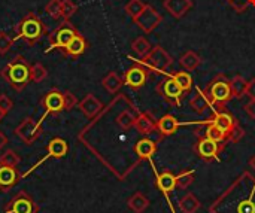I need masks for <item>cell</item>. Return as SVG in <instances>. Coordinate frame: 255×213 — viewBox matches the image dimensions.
Listing matches in <instances>:
<instances>
[{
    "label": "cell",
    "mask_w": 255,
    "mask_h": 213,
    "mask_svg": "<svg viewBox=\"0 0 255 213\" xmlns=\"http://www.w3.org/2000/svg\"><path fill=\"white\" fill-rule=\"evenodd\" d=\"M30 69L31 66L22 55L13 57L0 72V76L15 90L22 91L31 81H30Z\"/></svg>",
    "instance_id": "obj_1"
},
{
    "label": "cell",
    "mask_w": 255,
    "mask_h": 213,
    "mask_svg": "<svg viewBox=\"0 0 255 213\" xmlns=\"http://www.w3.org/2000/svg\"><path fill=\"white\" fill-rule=\"evenodd\" d=\"M15 33L18 39H22L28 45H34L46 36L48 30H46V24L34 12H28L15 25Z\"/></svg>",
    "instance_id": "obj_2"
},
{
    "label": "cell",
    "mask_w": 255,
    "mask_h": 213,
    "mask_svg": "<svg viewBox=\"0 0 255 213\" xmlns=\"http://www.w3.org/2000/svg\"><path fill=\"white\" fill-rule=\"evenodd\" d=\"M78 34V30L75 28V25L69 21V19H64L61 24H58L48 36V42H49V48L46 49L48 52L49 51H54V49H58V51H63L69 42Z\"/></svg>",
    "instance_id": "obj_3"
},
{
    "label": "cell",
    "mask_w": 255,
    "mask_h": 213,
    "mask_svg": "<svg viewBox=\"0 0 255 213\" xmlns=\"http://www.w3.org/2000/svg\"><path fill=\"white\" fill-rule=\"evenodd\" d=\"M42 122L43 121H40V119L36 121L31 116H27L15 128V134L22 140V143L30 146V145H33L39 139V136L42 133Z\"/></svg>",
    "instance_id": "obj_4"
},
{
    "label": "cell",
    "mask_w": 255,
    "mask_h": 213,
    "mask_svg": "<svg viewBox=\"0 0 255 213\" xmlns=\"http://www.w3.org/2000/svg\"><path fill=\"white\" fill-rule=\"evenodd\" d=\"M39 206L37 203L25 193L19 191L16 196H13L7 205L4 206V213H37Z\"/></svg>",
    "instance_id": "obj_5"
},
{
    "label": "cell",
    "mask_w": 255,
    "mask_h": 213,
    "mask_svg": "<svg viewBox=\"0 0 255 213\" xmlns=\"http://www.w3.org/2000/svg\"><path fill=\"white\" fill-rule=\"evenodd\" d=\"M67 151H69V145H67V142H66L64 139H61V137H54V139H51L49 143H48V146H46V155H45V158H42L37 164H34L25 175H22V178L27 176V175H30L34 169H37L42 163H45V161L49 160V158H57V160H58V158L66 157Z\"/></svg>",
    "instance_id": "obj_6"
},
{
    "label": "cell",
    "mask_w": 255,
    "mask_h": 213,
    "mask_svg": "<svg viewBox=\"0 0 255 213\" xmlns=\"http://www.w3.org/2000/svg\"><path fill=\"white\" fill-rule=\"evenodd\" d=\"M40 105L42 107L45 109V115L42 116V121L46 115L52 113V115H57L60 112L64 110V99H63V93L58 91V90H51L48 93L43 94L42 100H40Z\"/></svg>",
    "instance_id": "obj_7"
},
{
    "label": "cell",
    "mask_w": 255,
    "mask_h": 213,
    "mask_svg": "<svg viewBox=\"0 0 255 213\" xmlns=\"http://www.w3.org/2000/svg\"><path fill=\"white\" fill-rule=\"evenodd\" d=\"M22 179V175L16 167H7L0 164V191L7 193L10 191L19 181Z\"/></svg>",
    "instance_id": "obj_8"
},
{
    "label": "cell",
    "mask_w": 255,
    "mask_h": 213,
    "mask_svg": "<svg viewBox=\"0 0 255 213\" xmlns=\"http://www.w3.org/2000/svg\"><path fill=\"white\" fill-rule=\"evenodd\" d=\"M161 15H158L151 6H145V9H143V12L134 19L136 21V24L145 31V33H151L160 22H161Z\"/></svg>",
    "instance_id": "obj_9"
},
{
    "label": "cell",
    "mask_w": 255,
    "mask_h": 213,
    "mask_svg": "<svg viewBox=\"0 0 255 213\" xmlns=\"http://www.w3.org/2000/svg\"><path fill=\"white\" fill-rule=\"evenodd\" d=\"M145 63L152 66L157 70H166L172 64V57L163 49V48H155L152 49L148 57H145Z\"/></svg>",
    "instance_id": "obj_10"
},
{
    "label": "cell",
    "mask_w": 255,
    "mask_h": 213,
    "mask_svg": "<svg viewBox=\"0 0 255 213\" xmlns=\"http://www.w3.org/2000/svg\"><path fill=\"white\" fill-rule=\"evenodd\" d=\"M78 107H79V110H81L87 118L94 119V118L100 113L103 105H102V102H100L96 96L87 94V96L78 103Z\"/></svg>",
    "instance_id": "obj_11"
},
{
    "label": "cell",
    "mask_w": 255,
    "mask_h": 213,
    "mask_svg": "<svg viewBox=\"0 0 255 213\" xmlns=\"http://www.w3.org/2000/svg\"><path fill=\"white\" fill-rule=\"evenodd\" d=\"M85 49H87V40L84 39V36H81L78 33L61 52L69 58H78L79 55H82L85 52Z\"/></svg>",
    "instance_id": "obj_12"
},
{
    "label": "cell",
    "mask_w": 255,
    "mask_h": 213,
    "mask_svg": "<svg viewBox=\"0 0 255 213\" xmlns=\"http://www.w3.org/2000/svg\"><path fill=\"white\" fill-rule=\"evenodd\" d=\"M146 82V72L140 67H131L126 72L124 84L131 88H140Z\"/></svg>",
    "instance_id": "obj_13"
},
{
    "label": "cell",
    "mask_w": 255,
    "mask_h": 213,
    "mask_svg": "<svg viewBox=\"0 0 255 213\" xmlns=\"http://www.w3.org/2000/svg\"><path fill=\"white\" fill-rule=\"evenodd\" d=\"M211 97L215 100V102H227L233 94H232V88H230V84L224 82V81H218V82H214L212 87H211Z\"/></svg>",
    "instance_id": "obj_14"
},
{
    "label": "cell",
    "mask_w": 255,
    "mask_h": 213,
    "mask_svg": "<svg viewBox=\"0 0 255 213\" xmlns=\"http://www.w3.org/2000/svg\"><path fill=\"white\" fill-rule=\"evenodd\" d=\"M191 6H193L191 0H166L164 1V7L176 18L184 16L191 9Z\"/></svg>",
    "instance_id": "obj_15"
},
{
    "label": "cell",
    "mask_w": 255,
    "mask_h": 213,
    "mask_svg": "<svg viewBox=\"0 0 255 213\" xmlns=\"http://www.w3.org/2000/svg\"><path fill=\"white\" fill-rule=\"evenodd\" d=\"M197 152L200 154V157L203 158H215L217 154H218V145L217 142L205 137L199 142V146H197Z\"/></svg>",
    "instance_id": "obj_16"
},
{
    "label": "cell",
    "mask_w": 255,
    "mask_h": 213,
    "mask_svg": "<svg viewBox=\"0 0 255 213\" xmlns=\"http://www.w3.org/2000/svg\"><path fill=\"white\" fill-rule=\"evenodd\" d=\"M136 118H137V116H136L130 109H124V110H121V112L117 115L115 122H117V125H118L120 128H123L124 131H127V130H130V128L134 127Z\"/></svg>",
    "instance_id": "obj_17"
},
{
    "label": "cell",
    "mask_w": 255,
    "mask_h": 213,
    "mask_svg": "<svg viewBox=\"0 0 255 213\" xmlns=\"http://www.w3.org/2000/svg\"><path fill=\"white\" fill-rule=\"evenodd\" d=\"M134 152L139 158H151L155 152V143L149 139H142L134 145Z\"/></svg>",
    "instance_id": "obj_18"
},
{
    "label": "cell",
    "mask_w": 255,
    "mask_h": 213,
    "mask_svg": "<svg viewBox=\"0 0 255 213\" xmlns=\"http://www.w3.org/2000/svg\"><path fill=\"white\" fill-rule=\"evenodd\" d=\"M127 205H128V208H130L134 213H143L148 208H149V200H148L143 194L136 193V194H133V196L128 199Z\"/></svg>",
    "instance_id": "obj_19"
},
{
    "label": "cell",
    "mask_w": 255,
    "mask_h": 213,
    "mask_svg": "<svg viewBox=\"0 0 255 213\" xmlns=\"http://www.w3.org/2000/svg\"><path fill=\"white\" fill-rule=\"evenodd\" d=\"M157 185H158V188L167 196V194L172 193V191L175 190V187H176V176L172 175L170 172H164V173H161V175L158 176Z\"/></svg>",
    "instance_id": "obj_20"
},
{
    "label": "cell",
    "mask_w": 255,
    "mask_h": 213,
    "mask_svg": "<svg viewBox=\"0 0 255 213\" xmlns=\"http://www.w3.org/2000/svg\"><path fill=\"white\" fill-rule=\"evenodd\" d=\"M178 127H179V122H178L176 118L172 116V115H166V116H163V118L158 121V130H160L163 134H166V136L173 134V133L178 130Z\"/></svg>",
    "instance_id": "obj_21"
},
{
    "label": "cell",
    "mask_w": 255,
    "mask_h": 213,
    "mask_svg": "<svg viewBox=\"0 0 255 213\" xmlns=\"http://www.w3.org/2000/svg\"><path fill=\"white\" fill-rule=\"evenodd\" d=\"M134 127H136L137 133H140V134H149V133H152V131H154L155 124H154V121L151 119V116H148V115L142 113V115H139V116L136 118V124H134Z\"/></svg>",
    "instance_id": "obj_22"
},
{
    "label": "cell",
    "mask_w": 255,
    "mask_h": 213,
    "mask_svg": "<svg viewBox=\"0 0 255 213\" xmlns=\"http://www.w3.org/2000/svg\"><path fill=\"white\" fill-rule=\"evenodd\" d=\"M102 84H103V87H105L109 93L115 94V93L123 87L124 82H123V79H121L115 72H111V73H108V75L103 78Z\"/></svg>",
    "instance_id": "obj_23"
},
{
    "label": "cell",
    "mask_w": 255,
    "mask_h": 213,
    "mask_svg": "<svg viewBox=\"0 0 255 213\" xmlns=\"http://www.w3.org/2000/svg\"><path fill=\"white\" fill-rule=\"evenodd\" d=\"M212 122H214L220 130H223L226 134L230 133V130H232L233 125H235V119H233V116L229 115V113H218Z\"/></svg>",
    "instance_id": "obj_24"
},
{
    "label": "cell",
    "mask_w": 255,
    "mask_h": 213,
    "mask_svg": "<svg viewBox=\"0 0 255 213\" xmlns=\"http://www.w3.org/2000/svg\"><path fill=\"white\" fill-rule=\"evenodd\" d=\"M199 208H200V202L193 194H187L179 203V209L182 211V213H196Z\"/></svg>",
    "instance_id": "obj_25"
},
{
    "label": "cell",
    "mask_w": 255,
    "mask_h": 213,
    "mask_svg": "<svg viewBox=\"0 0 255 213\" xmlns=\"http://www.w3.org/2000/svg\"><path fill=\"white\" fill-rule=\"evenodd\" d=\"M236 213H255V187L254 191L247 199L238 202Z\"/></svg>",
    "instance_id": "obj_26"
},
{
    "label": "cell",
    "mask_w": 255,
    "mask_h": 213,
    "mask_svg": "<svg viewBox=\"0 0 255 213\" xmlns=\"http://www.w3.org/2000/svg\"><path fill=\"white\" fill-rule=\"evenodd\" d=\"M181 66L184 67V69H187V70H194L196 67H199V64H200V57L196 54V52H193V51H188V52H185L182 57H181Z\"/></svg>",
    "instance_id": "obj_27"
},
{
    "label": "cell",
    "mask_w": 255,
    "mask_h": 213,
    "mask_svg": "<svg viewBox=\"0 0 255 213\" xmlns=\"http://www.w3.org/2000/svg\"><path fill=\"white\" fill-rule=\"evenodd\" d=\"M163 93L166 97L169 99H179L181 94H182V88L178 85V82L172 78L169 81L164 82V87H163Z\"/></svg>",
    "instance_id": "obj_28"
},
{
    "label": "cell",
    "mask_w": 255,
    "mask_h": 213,
    "mask_svg": "<svg viewBox=\"0 0 255 213\" xmlns=\"http://www.w3.org/2000/svg\"><path fill=\"white\" fill-rule=\"evenodd\" d=\"M131 48H133V51L139 55V57H142V58H145V57H148V54L152 51L151 49V45H149V42L146 40V39H143V37H139V39H136L133 43H131Z\"/></svg>",
    "instance_id": "obj_29"
},
{
    "label": "cell",
    "mask_w": 255,
    "mask_h": 213,
    "mask_svg": "<svg viewBox=\"0 0 255 213\" xmlns=\"http://www.w3.org/2000/svg\"><path fill=\"white\" fill-rule=\"evenodd\" d=\"M46 76H48V70L43 67V64L36 63V64L31 66V69H30V81H31V82L39 84V82L45 81Z\"/></svg>",
    "instance_id": "obj_30"
},
{
    "label": "cell",
    "mask_w": 255,
    "mask_h": 213,
    "mask_svg": "<svg viewBox=\"0 0 255 213\" xmlns=\"http://www.w3.org/2000/svg\"><path fill=\"white\" fill-rule=\"evenodd\" d=\"M247 85L248 82L242 78V76H236L232 82H230V88H232V94L235 97H242L247 93Z\"/></svg>",
    "instance_id": "obj_31"
},
{
    "label": "cell",
    "mask_w": 255,
    "mask_h": 213,
    "mask_svg": "<svg viewBox=\"0 0 255 213\" xmlns=\"http://www.w3.org/2000/svg\"><path fill=\"white\" fill-rule=\"evenodd\" d=\"M145 6H146V4H145L142 0H130V1L126 4V12H127L133 19H136V18L143 12Z\"/></svg>",
    "instance_id": "obj_32"
},
{
    "label": "cell",
    "mask_w": 255,
    "mask_h": 213,
    "mask_svg": "<svg viewBox=\"0 0 255 213\" xmlns=\"http://www.w3.org/2000/svg\"><path fill=\"white\" fill-rule=\"evenodd\" d=\"M21 158L15 151H6L3 155H0V164L1 166H7V167H16L19 164Z\"/></svg>",
    "instance_id": "obj_33"
},
{
    "label": "cell",
    "mask_w": 255,
    "mask_h": 213,
    "mask_svg": "<svg viewBox=\"0 0 255 213\" xmlns=\"http://www.w3.org/2000/svg\"><path fill=\"white\" fill-rule=\"evenodd\" d=\"M173 79L178 82V85L182 88V91H188L193 85V79L187 72H178L173 75Z\"/></svg>",
    "instance_id": "obj_34"
},
{
    "label": "cell",
    "mask_w": 255,
    "mask_h": 213,
    "mask_svg": "<svg viewBox=\"0 0 255 213\" xmlns=\"http://www.w3.org/2000/svg\"><path fill=\"white\" fill-rule=\"evenodd\" d=\"M78 6L73 0H61V16L64 19H70V16H73Z\"/></svg>",
    "instance_id": "obj_35"
},
{
    "label": "cell",
    "mask_w": 255,
    "mask_h": 213,
    "mask_svg": "<svg viewBox=\"0 0 255 213\" xmlns=\"http://www.w3.org/2000/svg\"><path fill=\"white\" fill-rule=\"evenodd\" d=\"M206 137L218 143V142H223V140L226 139V133H224L223 130H220V128L212 122V124L208 127V130H206Z\"/></svg>",
    "instance_id": "obj_36"
},
{
    "label": "cell",
    "mask_w": 255,
    "mask_h": 213,
    "mask_svg": "<svg viewBox=\"0 0 255 213\" xmlns=\"http://www.w3.org/2000/svg\"><path fill=\"white\" fill-rule=\"evenodd\" d=\"M45 10L49 13V16L58 19L61 16V0H49L45 6Z\"/></svg>",
    "instance_id": "obj_37"
},
{
    "label": "cell",
    "mask_w": 255,
    "mask_h": 213,
    "mask_svg": "<svg viewBox=\"0 0 255 213\" xmlns=\"http://www.w3.org/2000/svg\"><path fill=\"white\" fill-rule=\"evenodd\" d=\"M13 45V39L6 33L0 31V55H4Z\"/></svg>",
    "instance_id": "obj_38"
},
{
    "label": "cell",
    "mask_w": 255,
    "mask_h": 213,
    "mask_svg": "<svg viewBox=\"0 0 255 213\" xmlns=\"http://www.w3.org/2000/svg\"><path fill=\"white\" fill-rule=\"evenodd\" d=\"M191 107H193L196 112L202 113V112L208 107V100H206V97L202 96V94H196V97L191 100Z\"/></svg>",
    "instance_id": "obj_39"
},
{
    "label": "cell",
    "mask_w": 255,
    "mask_h": 213,
    "mask_svg": "<svg viewBox=\"0 0 255 213\" xmlns=\"http://www.w3.org/2000/svg\"><path fill=\"white\" fill-rule=\"evenodd\" d=\"M194 181V173L193 172H184L179 176H176V185L181 188H187L193 184Z\"/></svg>",
    "instance_id": "obj_40"
},
{
    "label": "cell",
    "mask_w": 255,
    "mask_h": 213,
    "mask_svg": "<svg viewBox=\"0 0 255 213\" xmlns=\"http://www.w3.org/2000/svg\"><path fill=\"white\" fill-rule=\"evenodd\" d=\"M63 99H64V110H72L79 103L76 96L73 93H70V91H64L63 93Z\"/></svg>",
    "instance_id": "obj_41"
},
{
    "label": "cell",
    "mask_w": 255,
    "mask_h": 213,
    "mask_svg": "<svg viewBox=\"0 0 255 213\" xmlns=\"http://www.w3.org/2000/svg\"><path fill=\"white\" fill-rule=\"evenodd\" d=\"M245 136V131H244V128H241L239 125H233V128L230 130V140L233 142V143H238L242 137Z\"/></svg>",
    "instance_id": "obj_42"
},
{
    "label": "cell",
    "mask_w": 255,
    "mask_h": 213,
    "mask_svg": "<svg viewBox=\"0 0 255 213\" xmlns=\"http://www.w3.org/2000/svg\"><path fill=\"white\" fill-rule=\"evenodd\" d=\"M12 107H13V102L6 94H0V109L7 113L12 110Z\"/></svg>",
    "instance_id": "obj_43"
},
{
    "label": "cell",
    "mask_w": 255,
    "mask_h": 213,
    "mask_svg": "<svg viewBox=\"0 0 255 213\" xmlns=\"http://www.w3.org/2000/svg\"><path fill=\"white\" fill-rule=\"evenodd\" d=\"M245 110L253 119H255V99H251V102L245 106Z\"/></svg>",
    "instance_id": "obj_44"
},
{
    "label": "cell",
    "mask_w": 255,
    "mask_h": 213,
    "mask_svg": "<svg viewBox=\"0 0 255 213\" xmlns=\"http://www.w3.org/2000/svg\"><path fill=\"white\" fill-rule=\"evenodd\" d=\"M247 96H250L251 99H255V79H253L251 82H248L247 85Z\"/></svg>",
    "instance_id": "obj_45"
},
{
    "label": "cell",
    "mask_w": 255,
    "mask_h": 213,
    "mask_svg": "<svg viewBox=\"0 0 255 213\" xmlns=\"http://www.w3.org/2000/svg\"><path fill=\"white\" fill-rule=\"evenodd\" d=\"M6 143H7V137H6V136H4V134L0 131V149H1V148L6 145Z\"/></svg>",
    "instance_id": "obj_46"
},
{
    "label": "cell",
    "mask_w": 255,
    "mask_h": 213,
    "mask_svg": "<svg viewBox=\"0 0 255 213\" xmlns=\"http://www.w3.org/2000/svg\"><path fill=\"white\" fill-rule=\"evenodd\" d=\"M250 166H251V167L255 170V155L251 158V160H250Z\"/></svg>",
    "instance_id": "obj_47"
},
{
    "label": "cell",
    "mask_w": 255,
    "mask_h": 213,
    "mask_svg": "<svg viewBox=\"0 0 255 213\" xmlns=\"http://www.w3.org/2000/svg\"><path fill=\"white\" fill-rule=\"evenodd\" d=\"M4 115H6V112H3V110L0 109V121H3V118H4Z\"/></svg>",
    "instance_id": "obj_48"
},
{
    "label": "cell",
    "mask_w": 255,
    "mask_h": 213,
    "mask_svg": "<svg viewBox=\"0 0 255 213\" xmlns=\"http://www.w3.org/2000/svg\"><path fill=\"white\" fill-rule=\"evenodd\" d=\"M229 1H230V3H232V1H236V0H229ZM241 1H244V0H241Z\"/></svg>",
    "instance_id": "obj_49"
}]
</instances>
